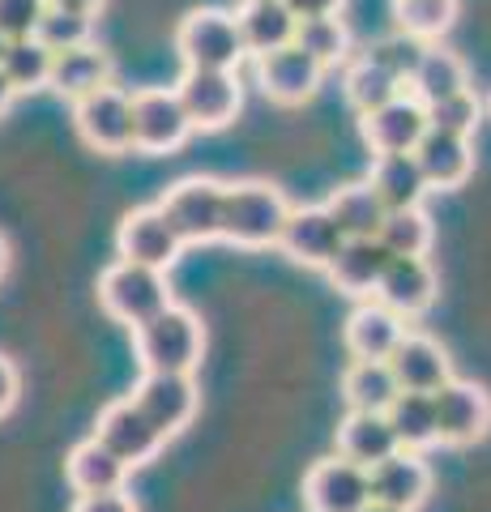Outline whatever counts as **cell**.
Masks as SVG:
<instances>
[{
  "mask_svg": "<svg viewBox=\"0 0 491 512\" xmlns=\"http://www.w3.org/2000/svg\"><path fill=\"white\" fill-rule=\"evenodd\" d=\"M295 205L287 201V192L269 180H235L227 184L223 201V239L235 248H278L282 231H287Z\"/></svg>",
  "mask_w": 491,
  "mask_h": 512,
  "instance_id": "6da1fadb",
  "label": "cell"
},
{
  "mask_svg": "<svg viewBox=\"0 0 491 512\" xmlns=\"http://www.w3.org/2000/svg\"><path fill=\"white\" fill-rule=\"evenodd\" d=\"M133 355L141 372H188L193 376L205 355V325L193 308L167 303L158 316L133 329Z\"/></svg>",
  "mask_w": 491,
  "mask_h": 512,
  "instance_id": "7a4b0ae2",
  "label": "cell"
},
{
  "mask_svg": "<svg viewBox=\"0 0 491 512\" xmlns=\"http://www.w3.org/2000/svg\"><path fill=\"white\" fill-rule=\"evenodd\" d=\"M167 303H176V299H171L163 269H150V265L116 256V261L99 274V308L129 329L146 325V320L163 312Z\"/></svg>",
  "mask_w": 491,
  "mask_h": 512,
  "instance_id": "3957f363",
  "label": "cell"
},
{
  "mask_svg": "<svg viewBox=\"0 0 491 512\" xmlns=\"http://www.w3.org/2000/svg\"><path fill=\"white\" fill-rule=\"evenodd\" d=\"M223 201H227V184L214 180V175H188V180L163 188V197H158L167 222L176 227L184 244L223 239Z\"/></svg>",
  "mask_w": 491,
  "mask_h": 512,
  "instance_id": "277c9868",
  "label": "cell"
},
{
  "mask_svg": "<svg viewBox=\"0 0 491 512\" xmlns=\"http://www.w3.org/2000/svg\"><path fill=\"white\" fill-rule=\"evenodd\" d=\"M176 52L184 69H240L248 56L235 13L227 9H193L176 26Z\"/></svg>",
  "mask_w": 491,
  "mask_h": 512,
  "instance_id": "5b68a950",
  "label": "cell"
},
{
  "mask_svg": "<svg viewBox=\"0 0 491 512\" xmlns=\"http://www.w3.org/2000/svg\"><path fill=\"white\" fill-rule=\"evenodd\" d=\"M197 128L188 120L176 86H141L133 90V150L137 154H171Z\"/></svg>",
  "mask_w": 491,
  "mask_h": 512,
  "instance_id": "8992f818",
  "label": "cell"
},
{
  "mask_svg": "<svg viewBox=\"0 0 491 512\" xmlns=\"http://www.w3.org/2000/svg\"><path fill=\"white\" fill-rule=\"evenodd\" d=\"M77 137L99 154H129L133 150V94L116 82L73 103Z\"/></svg>",
  "mask_w": 491,
  "mask_h": 512,
  "instance_id": "52a82bcc",
  "label": "cell"
},
{
  "mask_svg": "<svg viewBox=\"0 0 491 512\" xmlns=\"http://www.w3.org/2000/svg\"><path fill=\"white\" fill-rule=\"evenodd\" d=\"M176 90L197 133H218L244 107V86L235 77V69H184Z\"/></svg>",
  "mask_w": 491,
  "mask_h": 512,
  "instance_id": "ba28073f",
  "label": "cell"
},
{
  "mask_svg": "<svg viewBox=\"0 0 491 512\" xmlns=\"http://www.w3.org/2000/svg\"><path fill=\"white\" fill-rule=\"evenodd\" d=\"M129 397L167 440L180 436L201 410V389L188 372H141V380L133 384Z\"/></svg>",
  "mask_w": 491,
  "mask_h": 512,
  "instance_id": "9c48e42d",
  "label": "cell"
},
{
  "mask_svg": "<svg viewBox=\"0 0 491 512\" xmlns=\"http://www.w3.org/2000/svg\"><path fill=\"white\" fill-rule=\"evenodd\" d=\"M188 244L176 235V227L167 222L163 205H137V210H129L120 218L116 227V256H124V261H137V265H150V269H167L180 261V252Z\"/></svg>",
  "mask_w": 491,
  "mask_h": 512,
  "instance_id": "30bf717a",
  "label": "cell"
},
{
  "mask_svg": "<svg viewBox=\"0 0 491 512\" xmlns=\"http://www.w3.org/2000/svg\"><path fill=\"white\" fill-rule=\"evenodd\" d=\"M90 436H99L129 470L150 466V461L163 453V444H167V436L146 419V414H141V406L133 402V397H116V402H107L99 410V419H94Z\"/></svg>",
  "mask_w": 491,
  "mask_h": 512,
  "instance_id": "8fae6325",
  "label": "cell"
},
{
  "mask_svg": "<svg viewBox=\"0 0 491 512\" xmlns=\"http://www.w3.org/2000/svg\"><path fill=\"white\" fill-rule=\"evenodd\" d=\"M372 504V478L351 457H321L304 474V508L308 512H363Z\"/></svg>",
  "mask_w": 491,
  "mask_h": 512,
  "instance_id": "7c38bea8",
  "label": "cell"
},
{
  "mask_svg": "<svg viewBox=\"0 0 491 512\" xmlns=\"http://www.w3.org/2000/svg\"><path fill=\"white\" fill-rule=\"evenodd\" d=\"M436 397V427L445 448H470L491 431V393L474 380H445Z\"/></svg>",
  "mask_w": 491,
  "mask_h": 512,
  "instance_id": "4fadbf2b",
  "label": "cell"
},
{
  "mask_svg": "<svg viewBox=\"0 0 491 512\" xmlns=\"http://www.w3.org/2000/svg\"><path fill=\"white\" fill-rule=\"evenodd\" d=\"M325 82V64L312 52H304L299 43H287L278 52H269L257 60V86L265 99H274L278 107H299L308 103Z\"/></svg>",
  "mask_w": 491,
  "mask_h": 512,
  "instance_id": "5bb4252c",
  "label": "cell"
},
{
  "mask_svg": "<svg viewBox=\"0 0 491 512\" xmlns=\"http://www.w3.org/2000/svg\"><path fill=\"white\" fill-rule=\"evenodd\" d=\"M427 128H432L427 124V103H419L410 90H402L385 107L368 111V116H359V137L372 154H415Z\"/></svg>",
  "mask_w": 491,
  "mask_h": 512,
  "instance_id": "9a60e30c",
  "label": "cell"
},
{
  "mask_svg": "<svg viewBox=\"0 0 491 512\" xmlns=\"http://www.w3.org/2000/svg\"><path fill=\"white\" fill-rule=\"evenodd\" d=\"M346 244V235L338 227V218L329 214V205H299V210H291L287 218V231H282L278 239V252L291 256L295 265L304 269H321L338 256V248Z\"/></svg>",
  "mask_w": 491,
  "mask_h": 512,
  "instance_id": "2e32d148",
  "label": "cell"
},
{
  "mask_svg": "<svg viewBox=\"0 0 491 512\" xmlns=\"http://www.w3.org/2000/svg\"><path fill=\"white\" fill-rule=\"evenodd\" d=\"M393 261V252L380 244V235H363V239H346L338 248V256L325 265V278L334 286L338 295L346 299H372L380 278H385V269Z\"/></svg>",
  "mask_w": 491,
  "mask_h": 512,
  "instance_id": "e0dca14e",
  "label": "cell"
},
{
  "mask_svg": "<svg viewBox=\"0 0 491 512\" xmlns=\"http://www.w3.org/2000/svg\"><path fill=\"white\" fill-rule=\"evenodd\" d=\"M436 295H440V282L427 256H393L372 299H380L385 308H393L406 320H419L436 303Z\"/></svg>",
  "mask_w": 491,
  "mask_h": 512,
  "instance_id": "ac0fdd59",
  "label": "cell"
},
{
  "mask_svg": "<svg viewBox=\"0 0 491 512\" xmlns=\"http://www.w3.org/2000/svg\"><path fill=\"white\" fill-rule=\"evenodd\" d=\"M368 478H372L376 504H393L406 512H419L427 504V495H432V470H427L423 453H415V448H398L393 457L372 466Z\"/></svg>",
  "mask_w": 491,
  "mask_h": 512,
  "instance_id": "d6986e66",
  "label": "cell"
},
{
  "mask_svg": "<svg viewBox=\"0 0 491 512\" xmlns=\"http://www.w3.org/2000/svg\"><path fill=\"white\" fill-rule=\"evenodd\" d=\"M406 338V316L385 308L380 299H359L342 325V342L351 359H389Z\"/></svg>",
  "mask_w": 491,
  "mask_h": 512,
  "instance_id": "ffe728a7",
  "label": "cell"
},
{
  "mask_svg": "<svg viewBox=\"0 0 491 512\" xmlns=\"http://www.w3.org/2000/svg\"><path fill=\"white\" fill-rule=\"evenodd\" d=\"M389 367L402 389H410V393H436L445 380H453L449 350L440 346L432 333H419V329H406V338L389 355Z\"/></svg>",
  "mask_w": 491,
  "mask_h": 512,
  "instance_id": "44dd1931",
  "label": "cell"
},
{
  "mask_svg": "<svg viewBox=\"0 0 491 512\" xmlns=\"http://www.w3.org/2000/svg\"><path fill=\"white\" fill-rule=\"evenodd\" d=\"M415 158L427 175L432 192H453L470 180L474 171V146L470 137H457V133H445V128H427L423 141L415 146Z\"/></svg>",
  "mask_w": 491,
  "mask_h": 512,
  "instance_id": "7402d4cb",
  "label": "cell"
},
{
  "mask_svg": "<svg viewBox=\"0 0 491 512\" xmlns=\"http://www.w3.org/2000/svg\"><path fill=\"white\" fill-rule=\"evenodd\" d=\"M398 448V431H393L385 410H346V419L338 423V453L351 457L363 470L380 466Z\"/></svg>",
  "mask_w": 491,
  "mask_h": 512,
  "instance_id": "603a6c76",
  "label": "cell"
},
{
  "mask_svg": "<svg viewBox=\"0 0 491 512\" xmlns=\"http://www.w3.org/2000/svg\"><path fill=\"white\" fill-rule=\"evenodd\" d=\"M235 22H240V35L252 60L295 43V30H299V18L287 9V0H240Z\"/></svg>",
  "mask_w": 491,
  "mask_h": 512,
  "instance_id": "cb8c5ba5",
  "label": "cell"
},
{
  "mask_svg": "<svg viewBox=\"0 0 491 512\" xmlns=\"http://www.w3.org/2000/svg\"><path fill=\"white\" fill-rule=\"evenodd\" d=\"M112 77H116V60L94 43H82L73 52H56V64H52V90L69 103L112 86Z\"/></svg>",
  "mask_w": 491,
  "mask_h": 512,
  "instance_id": "d4e9b609",
  "label": "cell"
},
{
  "mask_svg": "<svg viewBox=\"0 0 491 512\" xmlns=\"http://www.w3.org/2000/svg\"><path fill=\"white\" fill-rule=\"evenodd\" d=\"M65 478L77 495H99V491H116L129 478V466L107 448L99 436H90L82 444L69 448L65 457Z\"/></svg>",
  "mask_w": 491,
  "mask_h": 512,
  "instance_id": "484cf974",
  "label": "cell"
},
{
  "mask_svg": "<svg viewBox=\"0 0 491 512\" xmlns=\"http://www.w3.org/2000/svg\"><path fill=\"white\" fill-rule=\"evenodd\" d=\"M368 180H372V188L380 192V201H385L389 210L423 205V197L432 192V184H427V175H423L415 154H376Z\"/></svg>",
  "mask_w": 491,
  "mask_h": 512,
  "instance_id": "4316f807",
  "label": "cell"
},
{
  "mask_svg": "<svg viewBox=\"0 0 491 512\" xmlns=\"http://www.w3.org/2000/svg\"><path fill=\"white\" fill-rule=\"evenodd\" d=\"M329 214L338 218V227L346 239H363V235H380L389 218V205L380 201V192L372 188V180H355L329 192Z\"/></svg>",
  "mask_w": 491,
  "mask_h": 512,
  "instance_id": "83f0119b",
  "label": "cell"
},
{
  "mask_svg": "<svg viewBox=\"0 0 491 512\" xmlns=\"http://www.w3.org/2000/svg\"><path fill=\"white\" fill-rule=\"evenodd\" d=\"M402 393L389 359H351L342 372V402L346 410H389L393 397Z\"/></svg>",
  "mask_w": 491,
  "mask_h": 512,
  "instance_id": "f1b7e54d",
  "label": "cell"
},
{
  "mask_svg": "<svg viewBox=\"0 0 491 512\" xmlns=\"http://www.w3.org/2000/svg\"><path fill=\"white\" fill-rule=\"evenodd\" d=\"M406 90L415 94L419 103H440V99H449V94H462L470 90V77H466V64L457 52H445V47H432L427 43V52L419 60V69L415 77L406 82Z\"/></svg>",
  "mask_w": 491,
  "mask_h": 512,
  "instance_id": "f546056e",
  "label": "cell"
},
{
  "mask_svg": "<svg viewBox=\"0 0 491 512\" xmlns=\"http://www.w3.org/2000/svg\"><path fill=\"white\" fill-rule=\"evenodd\" d=\"M385 414H389L393 431H398V444L402 448H415V453H423V448L440 444L436 397L432 393H410V389H402L398 397H393V406Z\"/></svg>",
  "mask_w": 491,
  "mask_h": 512,
  "instance_id": "4dcf8cb0",
  "label": "cell"
},
{
  "mask_svg": "<svg viewBox=\"0 0 491 512\" xmlns=\"http://www.w3.org/2000/svg\"><path fill=\"white\" fill-rule=\"evenodd\" d=\"M52 64H56V52L43 47L39 39H13L5 47V56H0V69H5L18 94L52 90Z\"/></svg>",
  "mask_w": 491,
  "mask_h": 512,
  "instance_id": "1f68e13d",
  "label": "cell"
},
{
  "mask_svg": "<svg viewBox=\"0 0 491 512\" xmlns=\"http://www.w3.org/2000/svg\"><path fill=\"white\" fill-rule=\"evenodd\" d=\"M342 90H346V103H351L359 116H368V111H376V107H385L389 99H398V94L406 90L398 77L393 73H385L376 60H368V56H359V60H351L346 64V77H342Z\"/></svg>",
  "mask_w": 491,
  "mask_h": 512,
  "instance_id": "d6a6232c",
  "label": "cell"
},
{
  "mask_svg": "<svg viewBox=\"0 0 491 512\" xmlns=\"http://www.w3.org/2000/svg\"><path fill=\"white\" fill-rule=\"evenodd\" d=\"M436 227L432 218L423 214V205H410V210H389L385 227H380V244L393 256H427L432 252Z\"/></svg>",
  "mask_w": 491,
  "mask_h": 512,
  "instance_id": "836d02e7",
  "label": "cell"
},
{
  "mask_svg": "<svg viewBox=\"0 0 491 512\" xmlns=\"http://www.w3.org/2000/svg\"><path fill=\"white\" fill-rule=\"evenodd\" d=\"M295 43L304 47V52H312L325 69L351 60V30H346V22L338 18V13L334 18H304L295 30Z\"/></svg>",
  "mask_w": 491,
  "mask_h": 512,
  "instance_id": "e575fe53",
  "label": "cell"
},
{
  "mask_svg": "<svg viewBox=\"0 0 491 512\" xmlns=\"http://www.w3.org/2000/svg\"><path fill=\"white\" fill-rule=\"evenodd\" d=\"M393 18H398V30L432 43L453 26L457 0H393Z\"/></svg>",
  "mask_w": 491,
  "mask_h": 512,
  "instance_id": "d590c367",
  "label": "cell"
},
{
  "mask_svg": "<svg viewBox=\"0 0 491 512\" xmlns=\"http://www.w3.org/2000/svg\"><path fill=\"white\" fill-rule=\"evenodd\" d=\"M94 35V13H77V9H52L47 5L43 22L35 30V39L43 47H52V52H73V47L90 43Z\"/></svg>",
  "mask_w": 491,
  "mask_h": 512,
  "instance_id": "8d00e7d4",
  "label": "cell"
},
{
  "mask_svg": "<svg viewBox=\"0 0 491 512\" xmlns=\"http://www.w3.org/2000/svg\"><path fill=\"white\" fill-rule=\"evenodd\" d=\"M423 52H427V43L423 39H415V35H406V30H393V35H385V39H376L368 52V60H376L385 73H393L398 82L406 86L410 77H415V69H419V60H423Z\"/></svg>",
  "mask_w": 491,
  "mask_h": 512,
  "instance_id": "74e56055",
  "label": "cell"
},
{
  "mask_svg": "<svg viewBox=\"0 0 491 512\" xmlns=\"http://www.w3.org/2000/svg\"><path fill=\"white\" fill-rule=\"evenodd\" d=\"M479 120H483V103L474 90H462V94H449L427 107V124L432 128H445V133H457V137H474L479 133Z\"/></svg>",
  "mask_w": 491,
  "mask_h": 512,
  "instance_id": "f35d334b",
  "label": "cell"
},
{
  "mask_svg": "<svg viewBox=\"0 0 491 512\" xmlns=\"http://www.w3.org/2000/svg\"><path fill=\"white\" fill-rule=\"evenodd\" d=\"M47 13V0H0V35L13 39H35V30Z\"/></svg>",
  "mask_w": 491,
  "mask_h": 512,
  "instance_id": "ab89813d",
  "label": "cell"
},
{
  "mask_svg": "<svg viewBox=\"0 0 491 512\" xmlns=\"http://www.w3.org/2000/svg\"><path fill=\"white\" fill-rule=\"evenodd\" d=\"M69 512H141V508L129 491L116 487V491H99V495H77Z\"/></svg>",
  "mask_w": 491,
  "mask_h": 512,
  "instance_id": "60d3db41",
  "label": "cell"
},
{
  "mask_svg": "<svg viewBox=\"0 0 491 512\" xmlns=\"http://www.w3.org/2000/svg\"><path fill=\"white\" fill-rule=\"evenodd\" d=\"M18 397H22V376H18V367H13V359L0 355V419L13 414Z\"/></svg>",
  "mask_w": 491,
  "mask_h": 512,
  "instance_id": "b9f144b4",
  "label": "cell"
},
{
  "mask_svg": "<svg viewBox=\"0 0 491 512\" xmlns=\"http://www.w3.org/2000/svg\"><path fill=\"white\" fill-rule=\"evenodd\" d=\"M342 5L346 0H287V9L299 22L304 18H334V13H342Z\"/></svg>",
  "mask_w": 491,
  "mask_h": 512,
  "instance_id": "7bdbcfd3",
  "label": "cell"
},
{
  "mask_svg": "<svg viewBox=\"0 0 491 512\" xmlns=\"http://www.w3.org/2000/svg\"><path fill=\"white\" fill-rule=\"evenodd\" d=\"M52 9H77V13H99L103 0H47Z\"/></svg>",
  "mask_w": 491,
  "mask_h": 512,
  "instance_id": "ee69618b",
  "label": "cell"
},
{
  "mask_svg": "<svg viewBox=\"0 0 491 512\" xmlns=\"http://www.w3.org/2000/svg\"><path fill=\"white\" fill-rule=\"evenodd\" d=\"M13 99H18V90H13V82L5 77V69H0V116L9 111V103H13Z\"/></svg>",
  "mask_w": 491,
  "mask_h": 512,
  "instance_id": "f6af8a7d",
  "label": "cell"
},
{
  "mask_svg": "<svg viewBox=\"0 0 491 512\" xmlns=\"http://www.w3.org/2000/svg\"><path fill=\"white\" fill-rule=\"evenodd\" d=\"M9 265H13V252H9V239L0 235V282H5V274H9Z\"/></svg>",
  "mask_w": 491,
  "mask_h": 512,
  "instance_id": "bcb514c9",
  "label": "cell"
},
{
  "mask_svg": "<svg viewBox=\"0 0 491 512\" xmlns=\"http://www.w3.org/2000/svg\"><path fill=\"white\" fill-rule=\"evenodd\" d=\"M363 512H406V508H393V504H376V500H372V504L363 508Z\"/></svg>",
  "mask_w": 491,
  "mask_h": 512,
  "instance_id": "7dc6e473",
  "label": "cell"
},
{
  "mask_svg": "<svg viewBox=\"0 0 491 512\" xmlns=\"http://www.w3.org/2000/svg\"><path fill=\"white\" fill-rule=\"evenodd\" d=\"M5 47H9V39H5V35H0V56H5Z\"/></svg>",
  "mask_w": 491,
  "mask_h": 512,
  "instance_id": "c3c4849f",
  "label": "cell"
}]
</instances>
